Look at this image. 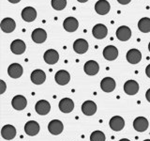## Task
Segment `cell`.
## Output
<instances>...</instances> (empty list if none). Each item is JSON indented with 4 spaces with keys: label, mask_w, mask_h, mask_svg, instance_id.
Instances as JSON below:
<instances>
[{
    "label": "cell",
    "mask_w": 150,
    "mask_h": 141,
    "mask_svg": "<svg viewBox=\"0 0 150 141\" xmlns=\"http://www.w3.org/2000/svg\"><path fill=\"white\" fill-rule=\"evenodd\" d=\"M48 130L52 135H60L63 132L64 125L62 123V121H60L59 120H53L49 122Z\"/></svg>",
    "instance_id": "cell-1"
},
{
    "label": "cell",
    "mask_w": 150,
    "mask_h": 141,
    "mask_svg": "<svg viewBox=\"0 0 150 141\" xmlns=\"http://www.w3.org/2000/svg\"><path fill=\"white\" fill-rule=\"evenodd\" d=\"M43 59L47 64L54 65V64L58 62L59 55L57 53V51H55L54 49H49L44 53Z\"/></svg>",
    "instance_id": "cell-2"
},
{
    "label": "cell",
    "mask_w": 150,
    "mask_h": 141,
    "mask_svg": "<svg viewBox=\"0 0 150 141\" xmlns=\"http://www.w3.org/2000/svg\"><path fill=\"white\" fill-rule=\"evenodd\" d=\"M23 69L19 63H12L8 68V73L9 75V77L14 79L20 78L23 75Z\"/></svg>",
    "instance_id": "cell-3"
},
{
    "label": "cell",
    "mask_w": 150,
    "mask_h": 141,
    "mask_svg": "<svg viewBox=\"0 0 150 141\" xmlns=\"http://www.w3.org/2000/svg\"><path fill=\"white\" fill-rule=\"evenodd\" d=\"M92 34L93 36L98 40H102L107 36L108 34V28L105 25L103 24H98L92 29Z\"/></svg>",
    "instance_id": "cell-4"
},
{
    "label": "cell",
    "mask_w": 150,
    "mask_h": 141,
    "mask_svg": "<svg viewBox=\"0 0 150 141\" xmlns=\"http://www.w3.org/2000/svg\"><path fill=\"white\" fill-rule=\"evenodd\" d=\"M35 110L39 115L45 116L50 112L51 105H50L49 102H47L45 100H40V101H38L37 103H36Z\"/></svg>",
    "instance_id": "cell-5"
},
{
    "label": "cell",
    "mask_w": 150,
    "mask_h": 141,
    "mask_svg": "<svg viewBox=\"0 0 150 141\" xmlns=\"http://www.w3.org/2000/svg\"><path fill=\"white\" fill-rule=\"evenodd\" d=\"M31 38L35 43H38V44L43 43L47 39V33L44 29H42V28H36L35 30H33L31 34Z\"/></svg>",
    "instance_id": "cell-6"
},
{
    "label": "cell",
    "mask_w": 150,
    "mask_h": 141,
    "mask_svg": "<svg viewBox=\"0 0 150 141\" xmlns=\"http://www.w3.org/2000/svg\"><path fill=\"white\" fill-rule=\"evenodd\" d=\"M109 125L111 129L115 132H119L124 128L125 126V120L120 116H115L112 117L109 121Z\"/></svg>",
    "instance_id": "cell-7"
},
{
    "label": "cell",
    "mask_w": 150,
    "mask_h": 141,
    "mask_svg": "<svg viewBox=\"0 0 150 141\" xmlns=\"http://www.w3.org/2000/svg\"><path fill=\"white\" fill-rule=\"evenodd\" d=\"M55 82L60 86H66L70 80V74L65 70H60L55 73L54 76Z\"/></svg>",
    "instance_id": "cell-8"
},
{
    "label": "cell",
    "mask_w": 150,
    "mask_h": 141,
    "mask_svg": "<svg viewBox=\"0 0 150 141\" xmlns=\"http://www.w3.org/2000/svg\"><path fill=\"white\" fill-rule=\"evenodd\" d=\"M11 105L15 110H23L27 105V100L25 96L23 95H17L13 97L11 101Z\"/></svg>",
    "instance_id": "cell-9"
},
{
    "label": "cell",
    "mask_w": 150,
    "mask_h": 141,
    "mask_svg": "<svg viewBox=\"0 0 150 141\" xmlns=\"http://www.w3.org/2000/svg\"><path fill=\"white\" fill-rule=\"evenodd\" d=\"M0 27L5 33H11L16 28V23L12 18H4L0 24Z\"/></svg>",
    "instance_id": "cell-10"
},
{
    "label": "cell",
    "mask_w": 150,
    "mask_h": 141,
    "mask_svg": "<svg viewBox=\"0 0 150 141\" xmlns=\"http://www.w3.org/2000/svg\"><path fill=\"white\" fill-rule=\"evenodd\" d=\"M116 37L117 39L121 41H127L130 39L131 37V30L129 26H119L116 30Z\"/></svg>",
    "instance_id": "cell-11"
},
{
    "label": "cell",
    "mask_w": 150,
    "mask_h": 141,
    "mask_svg": "<svg viewBox=\"0 0 150 141\" xmlns=\"http://www.w3.org/2000/svg\"><path fill=\"white\" fill-rule=\"evenodd\" d=\"M103 56H104L105 59L112 61L116 59L117 56H118V50L114 45H108L103 49Z\"/></svg>",
    "instance_id": "cell-12"
},
{
    "label": "cell",
    "mask_w": 150,
    "mask_h": 141,
    "mask_svg": "<svg viewBox=\"0 0 150 141\" xmlns=\"http://www.w3.org/2000/svg\"><path fill=\"white\" fill-rule=\"evenodd\" d=\"M30 78H31V81H32L33 84H35V85H41V84H43L45 82L46 74H45V73L42 70L38 69V70H33L32 73H31Z\"/></svg>",
    "instance_id": "cell-13"
},
{
    "label": "cell",
    "mask_w": 150,
    "mask_h": 141,
    "mask_svg": "<svg viewBox=\"0 0 150 141\" xmlns=\"http://www.w3.org/2000/svg\"><path fill=\"white\" fill-rule=\"evenodd\" d=\"M83 70L88 75H96L100 70V66L95 60H88L83 66Z\"/></svg>",
    "instance_id": "cell-14"
},
{
    "label": "cell",
    "mask_w": 150,
    "mask_h": 141,
    "mask_svg": "<svg viewBox=\"0 0 150 141\" xmlns=\"http://www.w3.org/2000/svg\"><path fill=\"white\" fill-rule=\"evenodd\" d=\"M25 132L26 135H30V136H34V135L39 134L40 124L35 120L27 121L25 123Z\"/></svg>",
    "instance_id": "cell-15"
},
{
    "label": "cell",
    "mask_w": 150,
    "mask_h": 141,
    "mask_svg": "<svg viewBox=\"0 0 150 141\" xmlns=\"http://www.w3.org/2000/svg\"><path fill=\"white\" fill-rule=\"evenodd\" d=\"M115 79H112V77H105L102 79V81L100 82V88L104 92L110 93L112 91L115 90Z\"/></svg>",
    "instance_id": "cell-16"
},
{
    "label": "cell",
    "mask_w": 150,
    "mask_h": 141,
    "mask_svg": "<svg viewBox=\"0 0 150 141\" xmlns=\"http://www.w3.org/2000/svg\"><path fill=\"white\" fill-rule=\"evenodd\" d=\"M110 3L107 0H98L95 5V11L100 15H105L110 11Z\"/></svg>",
    "instance_id": "cell-17"
},
{
    "label": "cell",
    "mask_w": 150,
    "mask_h": 141,
    "mask_svg": "<svg viewBox=\"0 0 150 141\" xmlns=\"http://www.w3.org/2000/svg\"><path fill=\"white\" fill-rule=\"evenodd\" d=\"M16 135V129L15 127L11 125V124H7L3 126V128L1 129V136L6 140H11L15 137Z\"/></svg>",
    "instance_id": "cell-18"
},
{
    "label": "cell",
    "mask_w": 150,
    "mask_h": 141,
    "mask_svg": "<svg viewBox=\"0 0 150 141\" xmlns=\"http://www.w3.org/2000/svg\"><path fill=\"white\" fill-rule=\"evenodd\" d=\"M133 128L135 129V131L140 132V133L146 131L148 128V120L144 117L136 118L133 121Z\"/></svg>",
    "instance_id": "cell-19"
},
{
    "label": "cell",
    "mask_w": 150,
    "mask_h": 141,
    "mask_svg": "<svg viewBox=\"0 0 150 141\" xmlns=\"http://www.w3.org/2000/svg\"><path fill=\"white\" fill-rule=\"evenodd\" d=\"M127 60L130 64H138L142 59V54L137 49H130L127 53Z\"/></svg>",
    "instance_id": "cell-20"
},
{
    "label": "cell",
    "mask_w": 150,
    "mask_h": 141,
    "mask_svg": "<svg viewBox=\"0 0 150 141\" xmlns=\"http://www.w3.org/2000/svg\"><path fill=\"white\" fill-rule=\"evenodd\" d=\"M26 49V46L25 41L22 40H15L11 42V50L13 54L15 55H22L25 53Z\"/></svg>",
    "instance_id": "cell-21"
},
{
    "label": "cell",
    "mask_w": 150,
    "mask_h": 141,
    "mask_svg": "<svg viewBox=\"0 0 150 141\" xmlns=\"http://www.w3.org/2000/svg\"><path fill=\"white\" fill-rule=\"evenodd\" d=\"M124 91L128 95H135L139 91V84L135 80H129L124 84Z\"/></svg>",
    "instance_id": "cell-22"
},
{
    "label": "cell",
    "mask_w": 150,
    "mask_h": 141,
    "mask_svg": "<svg viewBox=\"0 0 150 141\" xmlns=\"http://www.w3.org/2000/svg\"><path fill=\"white\" fill-rule=\"evenodd\" d=\"M59 109L63 113H70L74 109V103L69 98H63L59 102Z\"/></svg>",
    "instance_id": "cell-23"
},
{
    "label": "cell",
    "mask_w": 150,
    "mask_h": 141,
    "mask_svg": "<svg viewBox=\"0 0 150 141\" xmlns=\"http://www.w3.org/2000/svg\"><path fill=\"white\" fill-rule=\"evenodd\" d=\"M63 26L66 31L74 32L77 30V28L79 26V22L74 17H68L65 19V21L63 23Z\"/></svg>",
    "instance_id": "cell-24"
},
{
    "label": "cell",
    "mask_w": 150,
    "mask_h": 141,
    "mask_svg": "<svg viewBox=\"0 0 150 141\" xmlns=\"http://www.w3.org/2000/svg\"><path fill=\"white\" fill-rule=\"evenodd\" d=\"M22 18L25 22H33L37 18V11L33 7H26L22 11Z\"/></svg>",
    "instance_id": "cell-25"
},
{
    "label": "cell",
    "mask_w": 150,
    "mask_h": 141,
    "mask_svg": "<svg viewBox=\"0 0 150 141\" xmlns=\"http://www.w3.org/2000/svg\"><path fill=\"white\" fill-rule=\"evenodd\" d=\"M73 49L77 54H84L88 50V42L84 39H78L74 41Z\"/></svg>",
    "instance_id": "cell-26"
},
{
    "label": "cell",
    "mask_w": 150,
    "mask_h": 141,
    "mask_svg": "<svg viewBox=\"0 0 150 141\" xmlns=\"http://www.w3.org/2000/svg\"><path fill=\"white\" fill-rule=\"evenodd\" d=\"M82 111L86 116H93L97 112V105L93 101H86L82 105Z\"/></svg>",
    "instance_id": "cell-27"
},
{
    "label": "cell",
    "mask_w": 150,
    "mask_h": 141,
    "mask_svg": "<svg viewBox=\"0 0 150 141\" xmlns=\"http://www.w3.org/2000/svg\"><path fill=\"white\" fill-rule=\"evenodd\" d=\"M138 28L141 32L148 33L150 32V18L144 17L138 22Z\"/></svg>",
    "instance_id": "cell-28"
},
{
    "label": "cell",
    "mask_w": 150,
    "mask_h": 141,
    "mask_svg": "<svg viewBox=\"0 0 150 141\" xmlns=\"http://www.w3.org/2000/svg\"><path fill=\"white\" fill-rule=\"evenodd\" d=\"M67 6V0H52V7L55 11H62Z\"/></svg>",
    "instance_id": "cell-29"
},
{
    "label": "cell",
    "mask_w": 150,
    "mask_h": 141,
    "mask_svg": "<svg viewBox=\"0 0 150 141\" xmlns=\"http://www.w3.org/2000/svg\"><path fill=\"white\" fill-rule=\"evenodd\" d=\"M105 135L101 131H94L90 135V141H105Z\"/></svg>",
    "instance_id": "cell-30"
},
{
    "label": "cell",
    "mask_w": 150,
    "mask_h": 141,
    "mask_svg": "<svg viewBox=\"0 0 150 141\" xmlns=\"http://www.w3.org/2000/svg\"><path fill=\"white\" fill-rule=\"evenodd\" d=\"M0 94H3L5 91H6V88H7V87H6V84H5V82L3 81V80H0Z\"/></svg>",
    "instance_id": "cell-31"
},
{
    "label": "cell",
    "mask_w": 150,
    "mask_h": 141,
    "mask_svg": "<svg viewBox=\"0 0 150 141\" xmlns=\"http://www.w3.org/2000/svg\"><path fill=\"white\" fill-rule=\"evenodd\" d=\"M130 1L131 0H117V2L120 3L121 5H127V4H129Z\"/></svg>",
    "instance_id": "cell-32"
},
{
    "label": "cell",
    "mask_w": 150,
    "mask_h": 141,
    "mask_svg": "<svg viewBox=\"0 0 150 141\" xmlns=\"http://www.w3.org/2000/svg\"><path fill=\"white\" fill-rule=\"evenodd\" d=\"M145 73H146L147 77L150 78V64L148 66H146V68H145Z\"/></svg>",
    "instance_id": "cell-33"
},
{
    "label": "cell",
    "mask_w": 150,
    "mask_h": 141,
    "mask_svg": "<svg viewBox=\"0 0 150 141\" xmlns=\"http://www.w3.org/2000/svg\"><path fill=\"white\" fill-rule=\"evenodd\" d=\"M145 98H146L147 102L150 103V88H148V89H147V91H146V93H145Z\"/></svg>",
    "instance_id": "cell-34"
},
{
    "label": "cell",
    "mask_w": 150,
    "mask_h": 141,
    "mask_svg": "<svg viewBox=\"0 0 150 141\" xmlns=\"http://www.w3.org/2000/svg\"><path fill=\"white\" fill-rule=\"evenodd\" d=\"M8 2H11V3H12V4H16V3H19L21 1V0H8Z\"/></svg>",
    "instance_id": "cell-35"
},
{
    "label": "cell",
    "mask_w": 150,
    "mask_h": 141,
    "mask_svg": "<svg viewBox=\"0 0 150 141\" xmlns=\"http://www.w3.org/2000/svg\"><path fill=\"white\" fill-rule=\"evenodd\" d=\"M78 2H80V3H86V2H87L88 0H77Z\"/></svg>",
    "instance_id": "cell-36"
},
{
    "label": "cell",
    "mask_w": 150,
    "mask_h": 141,
    "mask_svg": "<svg viewBox=\"0 0 150 141\" xmlns=\"http://www.w3.org/2000/svg\"><path fill=\"white\" fill-rule=\"evenodd\" d=\"M119 141H130V140H129L128 138H122V139H120Z\"/></svg>",
    "instance_id": "cell-37"
},
{
    "label": "cell",
    "mask_w": 150,
    "mask_h": 141,
    "mask_svg": "<svg viewBox=\"0 0 150 141\" xmlns=\"http://www.w3.org/2000/svg\"><path fill=\"white\" fill-rule=\"evenodd\" d=\"M148 50H149V52H150V42H149V44H148Z\"/></svg>",
    "instance_id": "cell-38"
},
{
    "label": "cell",
    "mask_w": 150,
    "mask_h": 141,
    "mask_svg": "<svg viewBox=\"0 0 150 141\" xmlns=\"http://www.w3.org/2000/svg\"><path fill=\"white\" fill-rule=\"evenodd\" d=\"M144 141H150V139H145V140H144Z\"/></svg>",
    "instance_id": "cell-39"
}]
</instances>
